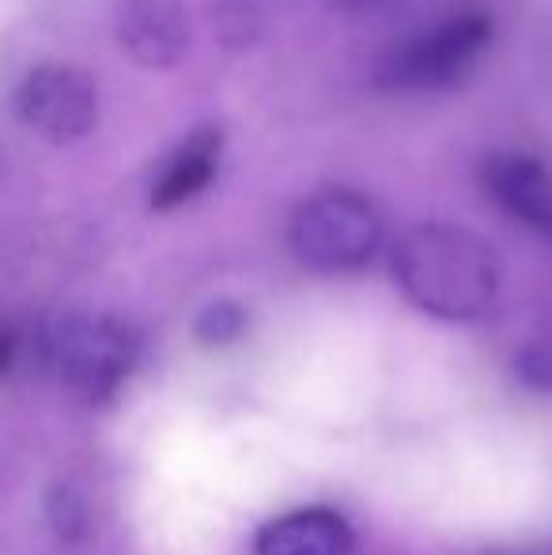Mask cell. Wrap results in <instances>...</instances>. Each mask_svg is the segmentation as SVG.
Listing matches in <instances>:
<instances>
[{
    "label": "cell",
    "instance_id": "ba28073f",
    "mask_svg": "<svg viewBox=\"0 0 552 555\" xmlns=\"http://www.w3.org/2000/svg\"><path fill=\"white\" fill-rule=\"evenodd\" d=\"M258 555H352V529L333 511H295L258 533Z\"/></svg>",
    "mask_w": 552,
    "mask_h": 555
},
{
    "label": "cell",
    "instance_id": "277c9868",
    "mask_svg": "<svg viewBox=\"0 0 552 555\" xmlns=\"http://www.w3.org/2000/svg\"><path fill=\"white\" fill-rule=\"evenodd\" d=\"M140 340L118 318H76L57 336L65 382L88 401H106L137 366Z\"/></svg>",
    "mask_w": 552,
    "mask_h": 555
},
{
    "label": "cell",
    "instance_id": "7a4b0ae2",
    "mask_svg": "<svg viewBox=\"0 0 552 555\" xmlns=\"http://www.w3.org/2000/svg\"><path fill=\"white\" fill-rule=\"evenodd\" d=\"M383 246V223L375 208L348 190H325L310 197L292 220V249L318 272L363 269Z\"/></svg>",
    "mask_w": 552,
    "mask_h": 555
},
{
    "label": "cell",
    "instance_id": "8fae6325",
    "mask_svg": "<svg viewBox=\"0 0 552 555\" xmlns=\"http://www.w3.org/2000/svg\"><path fill=\"white\" fill-rule=\"evenodd\" d=\"M518 374H523L530 386L549 389L552 386V356H549V351H541V348H530L523 359H518Z\"/></svg>",
    "mask_w": 552,
    "mask_h": 555
},
{
    "label": "cell",
    "instance_id": "30bf717a",
    "mask_svg": "<svg viewBox=\"0 0 552 555\" xmlns=\"http://www.w3.org/2000/svg\"><path fill=\"white\" fill-rule=\"evenodd\" d=\"M243 325H246V318L235 302H213V307H205V314L197 318V333H201V340H208V344L235 340V336L243 333Z\"/></svg>",
    "mask_w": 552,
    "mask_h": 555
},
{
    "label": "cell",
    "instance_id": "3957f363",
    "mask_svg": "<svg viewBox=\"0 0 552 555\" xmlns=\"http://www.w3.org/2000/svg\"><path fill=\"white\" fill-rule=\"evenodd\" d=\"M492 42V20L485 12H462L442 20L435 30H424L413 42L390 50L383 61V83L398 91H427L450 88L462 80L477 57Z\"/></svg>",
    "mask_w": 552,
    "mask_h": 555
},
{
    "label": "cell",
    "instance_id": "8992f818",
    "mask_svg": "<svg viewBox=\"0 0 552 555\" xmlns=\"http://www.w3.org/2000/svg\"><path fill=\"white\" fill-rule=\"evenodd\" d=\"M114 38L140 68H175L190 46V23L178 0H121L114 12Z\"/></svg>",
    "mask_w": 552,
    "mask_h": 555
},
{
    "label": "cell",
    "instance_id": "7c38bea8",
    "mask_svg": "<svg viewBox=\"0 0 552 555\" xmlns=\"http://www.w3.org/2000/svg\"><path fill=\"white\" fill-rule=\"evenodd\" d=\"M325 4L345 15H371V12H383V8L398 4V0H325Z\"/></svg>",
    "mask_w": 552,
    "mask_h": 555
},
{
    "label": "cell",
    "instance_id": "5b68a950",
    "mask_svg": "<svg viewBox=\"0 0 552 555\" xmlns=\"http://www.w3.org/2000/svg\"><path fill=\"white\" fill-rule=\"evenodd\" d=\"M15 114L27 129L53 144H68L95 129L99 88L73 65H38L15 91Z\"/></svg>",
    "mask_w": 552,
    "mask_h": 555
},
{
    "label": "cell",
    "instance_id": "52a82bcc",
    "mask_svg": "<svg viewBox=\"0 0 552 555\" xmlns=\"http://www.w3.org/2000/svg\"><path fill=\"white\" fill-rule=\"evenodd\" d=\"M485 185L503 212L552 242V175L538 159L515 152L492 155L485 167Z\"/></svg>",
    "mask_w": 552,
    "mask_h": 555
},
{
    "label": "cell",
    "instance_id": "6da1fadb",
    "mask_svg": "<svg viewBox=\"0 0 552 555\" xmlns=\"http://www.w3.org/2000/svg\"><path fill=\"white\" fill-rule=\"evenodd\" d=\"M394 280L424 314L473 322L500 295V257L454 223H420L394 249Z\"/></svg>",
    "mask_w": 552,
    "mask_h": 555
},
{
    "label": "cell",
    "instance_id": "9c48e42d",
    "mask_svg": "<svg viewBox=\"0 0 552 555\" xmlns=\"http://www.w3.org/2000/svg\"><path fill=\"white\" fill-rule=\"evenodd\" d=\"M220 129H197L178 144V152L159 167V178L152 185L155 208H178L193 201L220 170Z\"/></svg>",
    "mask_w": 552,
    "mask_h": 555
}]
</instances>
